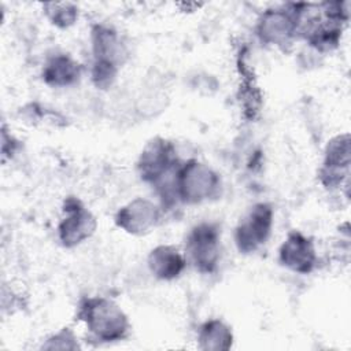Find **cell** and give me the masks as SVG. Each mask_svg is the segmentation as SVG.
I'll list each match as a JSON object with an SVG mask.
<instances>
[{
  "label": "cell",
  "mask_w": 351,
  "mask_h": 351,
  "mask_svg": "<svg viewBox=\"0 0 351 351\" xmlns=\"http://www.w3.org/2000/svg\"><path fill=\"white\" fill-rule=\"evenodd\" d=\"M351 160L350 134H339L333 137L325 149V159L319 169V181L325 188H337L344 181L348 182Z\"/></svg>",
  "instance_id": "7"
},
{
  "label": "cell",
  "mask_w": 351,
  "mask_h": 351,
  "mask_svg": "<svg viewBox=\"0 0 351 351\" xmlns=\"http://www.w3.org/2000/svg\"><path fill=\"white\" fill-rule=\"evenodd\" d=\"M221 232L217 223L196 225L186 239V252L200 273H213L219 261Z\"/></svg>",
  "instance_id": "3"
},
{
  "label": "cell",
  "mask_w": 351,
  "mask_h": 351,
  "mask_svg": "<svg viewBox=\"0 0 351 351\" xmlns=\"http://www.w3.org/2000/svg\"><path fill=\"white\" fill-rule=\"evenodd\" d=\"M159 221L156 206L143 197H137L119 208L115 215V223L130 234H144L149 232Z\"/></svg>",
  "instance_id": "10"
},
{
  "label": "cell",
  "mask_w": 351,
  "mask_h": 351,
  "mask_svg": "<svg viewBox=\"0 0 351 351\" xmlns=\"http://www.w3.org/2000/svg\"><path fill=\"white\" fill-rule=\"evenodd\" d=\"M118 67L104 62H93L92 81L100 89H107L112 85L117 77Z\"/></svg>",
  "instance_id": "17"
},
{
  "label": "cell",
  "mask_w": 351,
  "mask_h": 351,
  "mask_svg": "<svg viewBox=\"0 0 351 351\" xmlns=\"http://www.w3.org/2000/svg\"><path fill=\"white\" fill-rule=\"evenodd\" d=\"M174 163L173 145L160 137H155L141 151L137 169L144 181L156 185L171 173Z\"/></svg>",
  "instance_id": "8"
},
{
  "label": "cell",
  "mask_w": 351,
  "mask_h": 351,
  "mask_svg": "<svg viewBox=\"0 0 351 351\" xmlns=\"http://www.w3.org/2000/svg\"><path fill=\"white\" fill-rule=\"evenodd\" d=\"M185 267V259L173 245H158L148 255V269L159 280H174Z\"/></svg>",
  "instance_id": "14"
},
{
  "label": "cell",
  "mask_w": 351,
  "mask_h": 351,
  "mask_svg": "<svg viewBox=\"0 0 351 351\" xmlns=\"http://www.w3.org/2000/svg\"><path fill=\"white\" fill-rule=\"evenodd\" d=\"M273 226V208L267 203L255 204L236 228L234 239L240 252L251 254L263 245Z\"/></svg>",
  "instance_id": "4"
},
{
  "label": "cell",
  "mask_w": 351,
  "mask_h": 351,
  "mask_svg": "<svg viewBox=\"0 0 351 351\" xmlns=\"http://www.w3.org/2000/svg\"><path fill=\"white\" fill-rule=\"evenodd\" d=\"M43 7L51 23L58 27H62V29L69 27L74 25L75 21L78 19V8L73 3L51 1V3H45Z\"/></svg>",
  "instance_id": "16"
},
{
  "label": "cell",
  "mask_w": 351,
  "mask_h": 351,
  "mask_svg": "<svg viewBox=\"0 0 351 351\" xmlns=\"http://www.w3.org/2000/svg\"><path fill=\"white\" fill-rule=\"evenodd\" d=\"M197 340L202 350L226 351L232 347L233 335L225 322L219 319H210L202 325Z\"/></svg>",
  "instance_id": "15"
},
{
  "label": "cell",
  "mask_w": 351,
  "mask_h": 351,
  "mask_svg": "<svg viewBox=\"0 0 351 351\" xmlns=\"http://www.w3.org/2000/svg\"><path fill=\"white\" fill-rule=\"evenodd\" d=\"M291 10L271 8L266 10L256 25V34L265 44L287 45L298 33V10L291 4Z\"/></svg>",
  "instance_id": "6"
},
{
  "label": "cell",
  "mask_w": 351,
  "mask_h": 351,
  "mask_svg": "<svg viewBox=\"0 0 351 351\" xmlns=\"http://www.w3.org/2000/svg\"><path fill=\"white\" fill-rule=\"evenodd\" d=\"M280 262L289 270L300 274L310 273L317 262L314 243L298 230L288 233L280 247Z\"/></svg>",
  "instance_id": "9"
},
{
  "label": "cell",
  "mask_w": 351,
  "mask_h": 351,
  "mask_svg": "<svg viewBox=\"0 0 351 351\" xmlns=\"http://www.w3.org/2000/svg\"><path fill=\"white\" fill-rule=\"evenodd\" d=\"M237 69L240 74V86H239V101L243 108V114L247 119H255L261 112L262 107V93L252 74V69L247 63L243 53L239 55Z\"/></svg>",
  "instance_id": "12"
},
{
  "label": "cell",
  "mask_w": 351,
  "mask_h": 351,
  "mask_svg": "<svg viewBox=\"0 0 351 351\" xmlns=\"http://www.w3.org/2000/svg\"><path fill=\"white\" fill-rule=\"evenodd\" d=\"M219 186L221 181L218 174L196 159L188 160L176 173V195L186 204L202 203L217 196Z\"/></svg>",
  "instance_id": "2"
},
{
  "label": "cell",
  "mask_w": 351,
  "mask_h": 351,
  "mask_svg": "<svg viewBox=\"0 0 351 351\" xmlns=\"http://www.w3.org/2000/svg\"><path fill=\"white\" fill-rule=\"evenodd\" d=\"M92 51L95 62H104L114 66L123 63L126 56L122 41L117 32L106 25H95L92 29Z\"/></svg>",
  "instance_id": "11"
},
{
  "label": "cell",
  "mask_w": 351,
  "mask_h": 351,
  "mask_svg": "<svg viewBox=\"0 0 351 351\" xmlns=\"http://www.w3.org/2000/svg\"><path fill=\"white\" fill-rule=\"evenodd\" d=\"M63 213L66 214L58 226L59 240L67 247H75L89 239L97 226L95 215L75 197L64 202Z\"/></svg>",
  "instance_id": "5"
},
{
  "label": "cell",
  "mask_w": 351,
  "mask_h": 351,
  "mask_svg": "<svg viewBox=\"0 0 351 351\" xmlns=\"http://www.w3.org/2000/svg\"><path fill=\"white\" fill-rule=\"evenodd\" d=\"M82 67L71 56L64 53L53 55L43 69V80L47 85L63 88L75 84L81 77Z\"/></svg>",
  "instance_id": "13"
},
{
  "label": "cell",
  "mask_w": 351,
  "mask_h": 351,
  "mask_svg": "<svg viewBox=\"0 0 351 351\" xmlns=\"http://www.w3.org/2000/svg\"><path fill=\"white\" fill-rule=\"evenodd\" d=\"M78 318L101 341L122 340L129 330V321L122 308L107 298H86L80 303Z\"/></svg>",
  "instance_id": "1"
},
{
  "label": "cell",
  "mask_w": 351,
  "mask_h": 351,
  "mask_svg": "<svg viewBox=\"0 0 351 351\" xmlns=\"http://www.w3.org/2000/svg\"><path fill=\"white\" fill-rule=\"evenodd\" d=\"M43 348L45 350H75L78 348L77 339L74 333L70 329H62L56 335H53L51 339L47 340L45 344H43Z\"/></svg>",
  "instance_id": "18"
}]
</instances>
